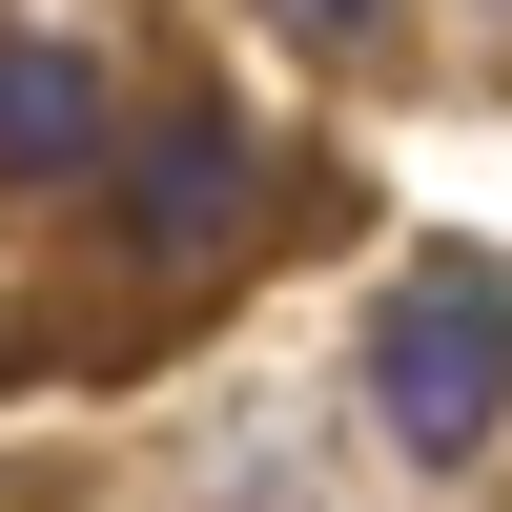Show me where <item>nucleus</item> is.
Here are the masks:
<instances>
[{"instance_id":"f257e3e1","label":"nucleus","mask_w":512,"mask_h":512,"mask_svg":"<svg viewBox=\"0 0 512 512\" xmlns=\"http://www.w3.org/2000/svg\"><path fill=\"white\" fill-rule=\"evenodd\" d=\"M369 410H390L410 472H472L492 410H512V287L492 267H410L390 308H369Z\"/></svg>"},{"instance_id":"f03ea898","label":"nucleus","mask_w":512,"mask_h":512,"mask_svg":"<svg viewBox=\"0 0 512 512\" xmlns=\"http://www.w3.org/2000/svg\"><path fill=\"white\" fill-rule=\"evenodd\" d=\"M103 164H123L103 62H82V41H0V205H41V185H103Z\"/></svg>"},{"instance_id":"7ed1b4c3","label":"nucleus","mask_w":512,"mask_h":512,"mask_svg":"<svg viewBox=\"0 0 512 512\" xmlns=\"http://www.w3.org/2000/svg\"><path fill=\"white\" fill-rule=\"evenodd\" d=\"M103 185H123V246H226V226H246V123L185 103V123H144Z\"/></svg>"},{"instance_id":"20e7f679","label":"nucleus","mask_w":512,"mask_h":512,"mask_svg":"<svg viewBox=\"0 0 512 512\" xmlns=\"http://www.w3.org/2000/svg\"><path fill=\"white\" fill-rule=\"evenodd\" d=\"M267 21H287V41H369V0H267Z\"/></svg>"}]
</instances>
